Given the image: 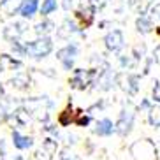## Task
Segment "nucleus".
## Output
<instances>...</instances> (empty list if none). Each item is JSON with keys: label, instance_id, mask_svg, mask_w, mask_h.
I'll return each instance as SVG.
<instances>
[{"label": "nucleus", "instance_id": "nucleus-1", "mask_svg": "<svg viewBox=\"0 0 160 160\" xmlns=\"http://www.w3.org/2000/svg\"><path fill=\"white\" fill-rule=\"evenodd\" d=\"M23 48H25V57L41 60V58H46L51 55L55 44H53V39L49 35H39L35 41L23 44Z\"/></svg>", "mask_w": 160, "mask_h": 160}, {"label": "nucleus", "instance_id": "nucleus-2", "mask_svg": "<svg viewBox=\"0 0 160 160\" xmlns=\"http://www.w3.org/2000/svg\"><path fill=\"white\" fill-rule=\"evenodd\" d=\"M134 120H136V113H134V109H130V108L122 109V113H120L116 123H114V132H116L118 136L127 137L128 134L132 132Z\"/></svg>", "mask_w": 160, "mask_h": 160}, {"label": "nucleus", "instance_id": "nucleus-3", "mask_svg": "<svg viewBox=\"0 0 160 160\" xmlns=\"http://www.w3.org/2000/svg\"><path fill=\"white\" fill-rule=\"evenodd\" d=\"M79 55V46L76 42H69L65 44L63 48H60L57 51V58L58 62L62 63V67L65 69V71H71L72 67H74V60L76 57Z\"/></svg>", "mask_w": 160, "mask_h": 160}, {"label": "nucleus", "instance_id": "nucleus-4", "mask_svg": "<svg viewBox=\"0 0 160 160\" xmlns=\"http://www.w3.org/2000/svg\"><path fill=\"white\" fill-rule=\"evenodd\" d=\"M104 44H106V48H108L109 51L118 53V51H122L123 48H125V35H123L122 30L113 28L111 32L106 33V37H104Z\"/></svg>", "mask_w": 160, "mask_h": 160}, {"label": "nucleus", "instance_id": "nucleus-5", "mask_svg": "<svg viewBox=\"0 0 160 160\" xmlns=\"http://www.w3.org/2000/svg\"><path fill=\"white\" fill-rule=\"evenodd\" d=\"M11 139H12V146H14L18 151H27V150H32L33 148V137L30 136H25L18 130H12L11 134Z\"/></svg>", "mask_w": 160, "mask_h": 160}, {"label": "nucleus", "instance_id": "nucleus-6", "mask_svg": "<svg viewBox=\"0 0 160 160\" xmlns=\"http://www.w3.org/2000/svg\"><path fill=\"white\" fill-rule=\"evenodd\" d=\"M93 134L99 137H109L114 134V123L113 120H109V118H100L97 120L93 127Z\"/></svg>", "mask_w": 160, "mask_h": 160}, {"label": "nucleus", "instance_id": "nucleus-7", "mask_svg": "<svg viewBox=\"0 0 160 160\" xmlns=\"http://www.w3.org/2000/svg\"><path fill=\"white\" fill-rule=\"evenodd\" d=\"M41 0H23V4L19 7V16L23 19H32L39 12Z\"/></svg>", "mask_w": 160, "mask_h": 160}, {"label": "nucleus", "instance_id": "nucleus-8", "mask_svg": "<svg viewBox=\"0 0 160 160\" xmlns=\"http://www.w3.org/2000/svg\"><path fill=\"white\" fill-rule=\"evenodd\" d=\"M90 81H92V74L83 69H76L74 71V76L71 78V85L74 88H79V90H85L86 85H88Z\"/></svg>", "mask_w": 160, "mask_h": 160}, {"label": "nucleus", "instance_id": "nucleus-9", "mask_svg": "<svg viewBox=\"0 0 160 160\" xmlns=\"http://www.w3.org/2000/svg\"><path fill=\"white\" fill-rule=\"evenodd\" d=\"M21 4H23V0H2V2H0V11H2L4 16L19 14Z\"/></svg>", "mask_w": 160, "mask_h": 160}, {"label": "nucleus", "instance_id": "nucleus-10", "mask_svg": "<svg viewBox=\"0 0 160 160\" xmlns=\"http://www.w3.org/2000/svg\"><path fill=\"white\" fill-rule=\"evenodd\" d=\"M136 28H137V32L141 33V35H148V33L153 32V21H151V18L141 14L139 18L136 19Z\"/></svg>", "mask_w": 160, "mask_h": 160}, {"label": "nucleus", "instance_id": "nucleus-11", "mask_svg": "<svg viewBox=\"0 0 160 160\" xmlns=\"http://www.w3.org/2000/svg\"><path fill=\"white\" fill-rule=\"evenodd\" d=\"M18 67H21V62L16 60L14 57H11V55H0V72L14 71Z\"/></svg>", "mask_w": 160, "mask_h": 160}, {"label": "nucleus", "instance_id": "nucleus-12", "mask_svg": "<svg viewBox=\"0 0 160 160\" xmlns=\"http://www.w3.org/2000/svg\"><path fill=\"white\" fill-rule=\"evenodd\" d=\"M58 9V0H41V5H39V14L42 18H48L49 14L57 12Z\"/></svg>", "mask_w": 160, "mask_h": 160}, {"label": "nucleus", "instance_id": "nucleus-13", "mask_svg": "<svg viewBox=\"0 0 160 160\" xmlns=\"http://www.w3.org/2000/svg\"><path fill=\"white\" fill-rule=\"evenodd\" d=\"M148 123L153 128H160V104L151 106L148 109Z\"/></svg>", "mask_w": 160, "mask_h": 160}, {"label": "nucleus", "instance_id": "nucleus-14", "mask_svg": "<svg viewBox=\"0 0 160 160\" xmlns=\"http://www.w3.org/2000/svg\"><path fill=\"white\" fill-rule=\"evenodd\" d=\"M63 30H60V35L62 37H67L69 33H76L78 32V25L74 23V21H69V19H65V23H63V27H62Z\"/></svg>", "mask_w": 160, "mask_h": 160}, {"label": "nucleus", "instance_id": "nucleus-15", "mask_svg": "<svg viewBox=\"0 0 160 160\" xmlns=\"http://www.w3.org/2000/svg\"><path fill=\"white\" fill-rule=\"evenodd\" d=\"M53 27H55V25H53L51 21H44V23H39L37 27H35V30H37L39 35H48V33L53 30Z\"/></svg>", "mask_w": 160, "mask_h": 160}, {"label": "nucleus", "instance_id": "nucleus-16", "mask_svg": "<svg viewBox=\"0 0 160 160\" xmlns=\"http://www.w3.org/2000/svg\"><path fill=\"white\" fill-rule=\"evenodd\" d=\"M74 122L78 123L79 127H88V123L92 122V118H90V114H85V113H83L81 116H78V118H76Z\"/></svg>", "mask_w": 160, "mask_h": 160}, {"label": "nucleus", "instance_id": "nucleus-17", "mask_svg": "<svg viewBox=\"0 0 160 160\" xmlns=\"http://www.w3.org/2000/svg\"><path fill=\"white\" fill-rule=\"evenodd\" d=\"M151 60L160 65V44H157V46L153 48V53H151Z\"/></svg>", "mask_w": 160, "mask_h": 160}, {"label": "nucleus", "instance_id": "nucleus-18", "mask_svg": "<svg viewBox=\"0 0 160 160\" xmlns=\"http://www.w3.org/2000/svg\"><path fill=\"white\" fill-rule=\"evenodd\" d=\"M150 14H151V18H160V2L158 4H153L150 7Z\"/></svg>", "mask_w": 160, "mask_h": 160}, {"label": "nucleus", "instance_id": "nucleus-19", "mask_svg": "<svg viewBox=\"0 0 160 160\" xmlns=\"http://www.w3.org/2000/svg\"><path fill=\"white\" fill-rule=\"evenodd\" d=\"M153 100L157 104H160V83H157L155 88H153Z\"/></svg>", "mask_w": 160, "mask_h": 160}, {"label": "nucleus", "instance_id": "nucleus-20", "mask_svg": "<svg viewBox=\"0 0 160 160\" xmlns=\"http://www.w3.org/2000/svg\"><path fill=\"white\" fill-rule=\"evenodd\" d=\"M72 5H74V0H63V2H62V7L65 11H71Z\"/></svg>", "mask_w": 160, "mask_h": 160}, {"label": "nucleus", "instance_id": "nucleus-21", "mask_svg": "<svg viewBox=\"0 0 160 160\" xmlns=\"http://www.w3.org/2000/svg\"><path fill=\"white\" fill-rule=\"evenodd\" d=\"M150 108H151V106H150V102H148V100H144V102L141 104V109H146V111H148Z\"/></svg>", "mask_w": 160, "mask_h": 160}, {"label": "nucleus", "instance_id": "nucleus-22", "mask_svg": "<svg viewBox=\"0 0 160 160\" xmlns=\"http://www.w3.org/2000/svg\"><path fill=\"white\" fill-rule=\"evenodd\" d=\"M12 160H27V158H25L23 155H16V157H14V158H12Z\"/></svg>", "mask_w": 160, "mask_h": 160}, {"label": "nucleus", "instance_id": "nucleus-23", "mask_svg": "<svg viewBox=\"0 0 160 160\" xmlns=\"http://www.w3.org/2000/svg\"><path fill=\"white\" fill-rule=\"evenodd\" d=\"M157 35H158V37H160V27H158V28H157Z\"/></svg>", "mask_w": 160, "mask_h": 160}]
</instances>
